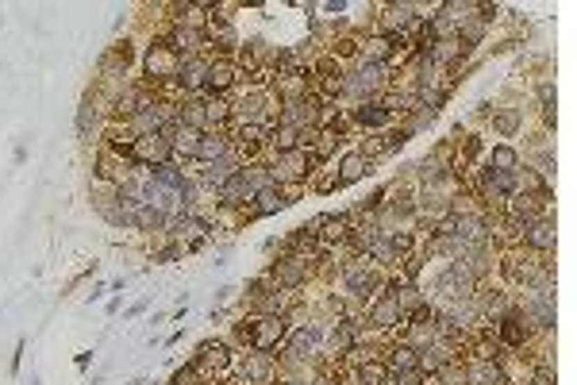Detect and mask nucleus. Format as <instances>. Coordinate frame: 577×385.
Returning a JSON list of instances; mask_svg holds the SVG:
<instances>
[{"label": "nucleus", "instance_id": "12", "mask_svg": "<svg viewBox=\"0 0 577 385\" xmlns=\"http://www.w3.org/2000/svg\"><path fill=\"white\" fill-rule=\"evenodd\" d=\"M204 85L212 92H223L235 85V66L231 62H208V74H204Z\"/></svg>", "mask_w": 577, "mask_h": 385}, {"label": "nucleus", "instance_id": "25", "mask_svg": "<svg viewBox=\"0 0 577 385\" xmlns=\"http://www.w3.org/2000/svg\"><path fill=\"white\" fill-rule=\"evenodd\" d=\"M173 142V151L177 154H189V158H197V151H200V131H177V139H170Z\"/></svg>", "mask_w": 577, "mask_h": 385}, {"label": "nucleus", "instance_id": "42", "mask_svg": "<svg viewBox=\"0 0 577 385\" xmlns=\"http://www.w3.org/2000/svg\"><path fill=\"white\" fill-rule=\"evenodd\" d=\"M504 277H508V281H523V277H528V270H519L516 259H504Z\"/></svg>", "mask_w": 577, "mask_h": 385}, {"label": "nucleus", "instance_id": "49", "mask_svg": "<svg viewBox=\"0 0 577 385\" xmlns=\"http://www.w3.org/2000/svg\"><path fill=\"white\" fill-rule=\"evenodd\" d=\"M408 320H412V324H423V320H431V304H416Z\"/></svg>", "mask_w": 577, "mask_h": 385}, {"label": "nucleus", "instance_id": "20", "mask_svg": "<svg viewBox=\"0 0 577 385\" xmlns=\"http://www.w3.org/2000/svg\"><path fill=\"white\" fill-rule=\"evenodd\" d=\"M223 154H227V139H223V135H200V151H197V158L220 162Z\"/></svg>", "mask_w": 577, "mask_h": 385}, {"label": "nucleus", "instance_id": "29", "mask_svg": "<svg viewBox=\"0 0 577 385\" xmlns=\"http://www.w3.org/2000/svg\"><path fill=\"white\" fill-rule=\"evenodd\" d=\"M454 235H458V239H485V224H481L478 216H466V220H458Z\"/></svg>", "mask_w": 577, "mask_h": 385}, {"label": "nucleus", "instance_id": "37", "mask_svg": "<svg viewBox=\"0 0 577 385\" xmlns=\"http://www.w3.org/2000/svg\"><path fill=\"white\" fill-rule=\"evenodd\" d=\"M393 366L396 370H412L416 366V351H412V347H396V351H393Z\"/></svg>", "mask_w": 577, "mask_h": 385}, {"label": "nucleus", "instance_id": "32", "mask_svg": "<svg viewBox=\"0 0 577 385\" xmlns=\"http://www.w3.org/2000/svg\"><path fill=\"white\" fill-rule=\"evenodd\" d=\"M231 174H239V170H235V162H227V158H220V162H212V170H208V185H216V189H220L223 181H227Z\"/></svg>", "mask_w": 577, "mask_h": 385}, {"label": "nucleus", "instance_id": "33", "mask_svg": "<svg viewBox=\"0 0 577 385\" xmlns=\"http://www.w3.org/2000/svg\"><path fill=\"white\" fill-rule=\"evenodd\" d=\"M435 374H439V382H443V385H466V370L454 366V362H443Z\"/></svg>", "mask_w": 577, "mask_h": 385}, {"label": "nucleus", "instance_id": "54", "mask_svg": "<svg viewBox=\"0 0 577 385\" xmlns=\"http://www.w3.org/2000/svg\"><path fill=\"white\" fill-rule=\"evenodd\" d=\"M316 385H323V382H316Z\"/></svg>", "mask_w": 577, "mask_h": 385}, {"label": "nucleus", "instance_id": "17", "mask_svg": "<svg viewBox=\"0 0 577 385\" xmlns=\"http://www.w3.org/2000/svg\"><path fill=\"white\" fill-rule=\"evenodd\" d=\"M496 331H501V339L512 343V347H523V339H528V324H523L519 316H504L501 324H496Z\"/></svg>", "mask_w": 577, "mask_h": 385}, {"label": "nucleus", "instance_id": "45", "mask_svg": "<svg viewBox=\"0 0 577 385\" xmlns=\"http://www.w3.org/2000/svg\"><path fill=\"white\" fill-rule=\"evenodd\" d=\"M204 116L212 120V124H223V120H227V104H208Z\"/></svg>", "mask_w": 577, "mask_h": 385}, {"label": "nucleus", "instance_id": "3", "mask_svg": "<svg viewBox=\"0 0 577 385\" xmlns=\"http://www.w3.org/2000/svg\"><path fill=\"white\" fill-rule=\"evenodd\" d=\"M312 166H316V154H308L304 147H297V151H285V154H281L273 174L285 177V181H300L304 174H312Z\"/></svg>", "mask_w": 577, "mask_h": 385}, {"label": "nucleus", "instance_id": "2", "mask_svg": "<svg viewBox=\"0 0 577 385\" xmlns=\"http://www.w3.org/2000/svg\"><path fill=\"white\" fill-rule=\"evenodd\" d=\"M173 154V142L165 139L162 131L158 135H139L131 142V158L135 162H147V166H165V158Z\"/></svg>", "mask_w": 577, "mask_h": 385}, {"label": "nucleus", "instance_id": "9", "mask_svg": "<svg viewBox=\"0 0 577 385\" xmlns=\"http://www.w3.org/2000/svg\"><path fill=\"white\" fill-rule=\"evenodd\" d=\"M466 385H504L501 366H496V362H489V359H478L470 370H466Z\"/></svg>", "mask_w": 577, "mask_h": 385}, {"label": "nucleus", "instance_id": "53", "mask_svg": "<svg viewBox=\"0 0 577 385\" xmlns=\"http://www.w3.org/2000/svg\"><path fill=\"white\" fill-rule=\"evenodd\" d=\"M277 385H300V382H277Z\"/></svg>", "mask_w": 577, "mask_h": 385}, {"label": "nucleus", "instance_id": "24", "mask_svg": "<svg viewBox=\"0 0 577 385\" xmlns=\"http://www.w3.org/2000/svg\"><path fill=\"white\" fill-rule=\"evenodd\" d=\"M358 382L362 385H389V370L381 362H362L358 366Z\"/></svg>", "mask_w": 577, "mask_h": 385}, {"label": "nucleus", "instance_id": "35", "mask_svg": "<svg viewBox=\"0 0 577 385\" xmlns=\"http://www.w3.org/2000/svg\"><path fill=\"white\" fill-rule=\"evenodd\" d=\"M181 120H185V124H193V131H197V127L208 120V116H204V104H197V101L185 104V108H181Z\"/></svg>", "mask_w": 577, "mask_h": 385}, {"label": "nucleus", "instance_id": "15", "mask_svg": "<svg viewBox=\"0 0 577 385\" xmlns=\"http://www.w3.org/2000/svg\"><path fill=\"white\" fill-rule=\"evenodd\" d=\"M523 239H528L535 251H551L554 247V224H546V220H539V224L523 227Z\"/></svg>", "mask_w": 577, "mask_h": 385}, {"label": "nucleus", "instance_id": "1", "mask_svg": "<svg viewBox=\"0 0 577 385\" xmlns=\"http://www.w3.org/2000/svg\"><path fill=\"white\" fill-rule=\"evenodd\" d=\"M285 331H288L285 316H262V320H254V324H250L247 343L254 347V351H273V347L285 339Z\"/></svg>", "mask_w": 577, "mask_h": 385}, {"label": "nucleus", "instance_id": "30", "mask_svg": "<svg viewBox=\"0 0 577 385\" xmlns=\"http://www.w3.org/2000/svg\"><path fill=\"white\" fill-rule=\"evenodd\" d=\"M493 127H496L501 135H516V131H519V112H516V108L496 112V116H493Z\"/></svg>", "mask_w": 577, "mask_h": 385}, {"label": "nucleus", "instance_id": "10", "mask_svg": "<svg viewBox=\"0 0 577 385\" xmlns=\"http://www.w3.org/2000/svg\"><path fill=\"white\" fill-rule=\"evenodd\" d=\"M312 120H316V104L308 101V97H304V101H288L285 112H281V124H285L288 131H293V127H300V124H312Z\"/></svg>", "mask_w": 577, "mask_h": 385}, {"label": "nucleus", "instance_id": "51", "mask_svg": "<svg viewBox=\"0 0 577 385\" xmlns=\"http://www.w3.org/2000/svg\"><path fill=\"white\" fill-rule=\"evenodd\" d=\"M539 101H543L546 112H551V104H554V85H539Z\"/></svg>", "mask_w": 577, "mask_h": 385}, {"label": "nucleus", "instance_id": "18", "mask_svg": "<svg viewBox=\"0 0 577 385\" xmlns=\"http://www.w3.org/2000/svg\"><path fill=\"white\" fill-rule=\"evenodd\" d=\"M528 316L535 320V327H551V324H554V304H551V297H546V293L531 297V301H528Z\"/></svg>", "mask_w": 577, "mask_h": 385}, {"label": "nucleus", "instance_id": "40", "mask_svg": "<svg viewBox=\"0 0 577 385\" xmlns=\"http://www.w3.org/2000/svg\"><path fill=\"white\" fill-rule=\"evenodd\" d=\"M416 362H420L423 370H439V366H443V351H423Z\"/></svg>", "mask_w": 577, "mask_h": 385}, {"label": "nucleus", "instance_id": "44", "mask_svg": "<svg viewBox=\"0 0 577 385\" xmlns=\"http://www.w3.org/2000/svg\"><path fill=\"white\" fill-rule=\"evenodd\" d=\"M331 343H335V347H346V343H350V324H339L335 331H331Z\"/></svg>", "mask_w": 577, "mask_h": 385}, {"label": "nucleus", "instance_id": "4", "mask_svg": "<svg viewBox=\"0 0 577 385\" xmlns=\"http://www.w3.org/2000/svg\"><path fill=\"white\" fill-rule=\"evenodd\" d=\"M177 69H181V58H177L170 47H150V54H147V74L150 77H177Z\"/></svg>", "mask_w": 577, "mask_h": 385}, {"label": "nucleus", "instance_id": "26", "mask_svg": "<svg viewBox=\"0 0 577 385\" xmlns=\"http://www.w3.org/2000/svg\"><path fill=\"white\" fill-rule=\"evenodd\" d=\"M516 151L512 147H493V162H489V170H501V174H512L516 170Z\"/></svg>", "mask_w": 577, "mask_h": 385}, {"label": "nucleus", "instance_id": "48", "mask_svg": "<svg viewBox=\"0 0 577 385\" xmlns=\"http://www.w3.org/2000/svg\"><path fill=\"white\" fill-rule=\"evenodd\" d=\"M454 227H458V220H454V216H443V220H439V235H443V239H450Z\"/></svg>", "mask_w": 577, "mask_h": 385}, {"label": "nucleus", "instance_id": "46", "mask_svg": "<svg viewBox=\"0 0 577 385\" xmlns=\"http://www.w3.org/2000/svg\"><path fill=\"white\" fill-rule=\"evenodd\" d=\"M389 51H393V47H389V39H373V42H370V54H373V58H385Z\"/></svg>", "mask_w": 577, "mask_h": 385}, {"label": "nucleus", "instance_id": "6", "mask_svg": "<svg viewBox=\"0 0 577 385\" xmlns=\"http://www.w3.org/2000/svg\"><path fill=\"white\" fill-rule=\"evenodd\" d=\"M343 281H346V289H350L355 297H370V289L377 285V274H373L370 266H362V262H350L346 274H343Z\"/></svg>", "mask_w": 577, "mask_h": 385}, {"label": "nucleus", "instance_id": "47", "mask_svg": "<svg viewBox=\"0 0 577 385\" xmlns=\"http://www.w3.org/2000/svg\"><path fill=\"white\" fill-rule=\"evenodd\" d=\"M393 385H420V374H416V370H400Z\"/></svg>", "mask_w": 577, "mask_h": 385}, {"label": "nucleus", "instance_id": "39", "mask_svg": "<svg viewBox=\"0 0 577 385\" xmlns=\"http://www.w3.org/2000/svg\"><path fill=\"white\" fill-rule=\"evenodd\" d=\"M170 385H200V370H197V366H185V370H177Z\"/></svg>", "mask_w": 577, "mask_h": 385}, {"label": "nucleus", "instance_id": "27", "mask_svg": "<svg viewBox=\"0 0 577 385\" xmlns=\"http://www.w3.org/2000/svg\"><path fill=\"white\" fill-rule=\"evenodd\" d=\"M316 339H320V331H312V327H304V331H297V339H293V347H288V354H293V359H304V354L316 347Z\"/></svg>", "mask_w": 577, "mask_h": 385}, {"label": "nucleus", "instance_id": "5", "mask_svg": "<svg viewBox=\"0 0 577 385\" xmlns=\"http://www.w3.org/2000/svg\"><path fill=\"white\" fill-rule=\"evenodd\" d=\"M173 235H177V239H181L185 247H204L208 243V224L204 220H197V216H181L177 220V224H173Z\"/></svg>", "mask_w": 577, "mask_h": 385}, {"label": "nucleus", "instance_id": "16", "mask_svg": "<svg viewBox=\"0 0 577 385\" xmlns=\"http://www.w3.org/2000/svg\"><path fill=\"white\" fill-rule=\"evenodd\" d=\"M131 224H135V227H143V231H154V227H162V224H165V212H162V208H154V204H135Z\"/></svg>", "mask_w": 577, "mask_h": 385}, {"label": "nucleus", "instance_id": "50", "mask_svg": "<svg viewBox=\"0 0 577 385\" xmlns=\"http://www.w3.org/2000/svg\"><path fill=\"white\" fill-rule=\"evenodd\" d=\"M355 51H358V47H355L350 39H339V42H335V54H343V58H350Z\"/></svg>", "mask_w": 577, "mask_h": 385}, {"label": "nucleus", "instance_id": "38", "mask_svg": "<svg viewBox=\"0 0 577 385\" xmlns=\"http://www.w3.org/2000/svg\"><path fill=\"white\" fill-rule=\"evenodd\" d=\"M92 120H97V108H92V101H85V104H81V112H77V131L89 135Z\"/></svg>", "mask_w": 577, "mask_h": 385}, {"label": "nucleus", "instance_id": "43", "mask_svg": "<svg viewBox=\"0 0 577 385\" xmlns=\"http://www.w3.org/2000/svg\"><path fill=\"white\" fill-rule=\"evenodd\" d=\"M423 212H431V216H443V212H446L443 197H423Z\"/></svg>", "mask_w": 577, "mask_h": 385}, {"label": "nucleus", "instance_id": "21", "mask_svg": "<svg viewBox=\"0 0 577 385\" xmlns=\"http://www.w3.org/2000/svg\"><path fill=\"white\" fill-rule=\"evenodd\" d=\"M97 177H104V181H120V185H124L127 166H120V162H115L112 154H100V158H97Z\"/></svg>", "mask_w": 577, "mask_h": 385}, {"label": "nucleus", "instance_id": "34", "mask_svg": "<svg viewBox=\"0 0 577 385\" xmlns=\"http://www.w3.org/2000/svg\"><path fill=\"white\" fill-rule=\"evenodd\" d=\"M243 370H247L250 382H262V377L270 374V359H262V354H258V359H247V366Z\"/></svg>", "mask_w": 577, "mask_h": 385}, {"label": "nucleus", "instance_id": "7", "mask_svg": "<svg viewBox=\"0 0 577 385\" xmlns=\"http://www.w3.org/2000/svg\"><path fill=\"white\" fill-rule=\"evenodd\" d=\"M250 192H254V185H250V174H243V170H239V174H231L227 181L220 185V201H223V204H243Z\"/></svg>", "mask_w": 577, "mask_h": 385}, {"label": "nucleus", "instance_id": "52", "mask_svg": "<svg viewBox=\"0 0 577 385\" xmlns=\"http://www.w3.org/2000/svg\"><path fill=\"white\" fill-rule=\"evenodd\" d=\"M531 385H554V382H551V374H539V377H535V382H531Z\"/></svg>", "mask_w": 577, "mask_h": 385}, {"label": "nucleus", "instance_id": "8", "mask_svg": "<svg viewBox=\"0 0 577 385\" xmlns=\"http://www.w3.org/2000/svg\"><path fill=\"white\" fill-rule=\"evenodd\" d=\"M370 324H373V327H393V324H400V301H396V297H381V301H373Z\"/></svg>", "mask_w": 577, "mask_h": 385}, {"label": "nucleus", "instance_id": "23", "mask_svg": "<svg viewBox=\"0 0 577 385\" xmlns=\"http://www.w3.org/2000/svg\"><path fill=\"white\" fill-rule=\"evenodd\" d=\"M485 185L493 192H501V197H508L512 189H516V170L512 174H501V170H485Z\"/></svg>", "mask_w": 577, "mask_h": 385}, {"label": "nucleus", "instance_id": "14", "mask_svg": "<svg viewBox=\"0 0 577 385\" xmlns=\"http://www.w3.org/2000/svg\"><path fill=\"white\" fill-rule=\"evenodd\" d=\"M339 170H343V174H339V185H350V181H358V177L370 170V162H366L362 151H355V154H346V158L339 162Z\"/></svg>", "mask_w": 577, "mask_h": 385}, {"label": "nucleus", "instance_id": "31", "mask_svg": "<svg viewBox=\"0 0 577 385\" xmlns=\"http://www.w3.org/2000/svg\"><path fill=\"white\" fill-rule=\"evenodd\" d=\"M462 54H466V51H462V42H435V47H431V58H435V62H458L462 58Z\"/></svg>", "mask_w": 577, "mask_h": 385}, {"label": "nucleus", "instance_id": "41", "mask_svg": "<svg viewBox=\"0 0 577 385\" xmlns=\"http://www.w3.org/2000/svg\"><path fill=\"white\" fill-rule=\"evenodd\" d=\"M408 251H412V235H408V231H396V235H393V254H408Z\"/></svg>", "mask_w": 577, "mask_h": 385}, {"label": "nucleus", "instance_id": "28", "mask_svg": "<svg viewBox=\"0 0 577 385\" xmlns=\"http://www.w3.org/2000/svg\"><path fill=\"white\" fill-rule=\"evenodd\" d=\"M355 120H358L362 127H381V124L389 120V112H385V108H377V104H362V108L355 112Z\"/></svg>", "mask_w": 577, "mask_h": 385}, {"label": "nucleus", "instance_id": "22", "mask_svg": "<svg viewBox=\"0 0 577 385\" xmlns=\"http://www.w3.org/2000/svg\"><path fill=\"white\" fill-rule=\"evenodd\" d=\"M200 362H204V366H212V370H223V366H227V347L212 343V339H208V343H200Z\"/></svg>", "mask_w": 577, "mask_h": 385}, {"label": "nucleus", "instance_id": "19", "mask_svg": "<svg viewBox=\"0 0 577 385\" xmlns=\"http://www.w3.org/2000/svg\"><path fill=\"white\" fill-rule=\"evenodd\" d=\"M135 127H139V135H158L162 131V112H158V104H147V108L135 112Z\"/></svg>", "mask_w": 577, "mask_h": 385}, {"label": "nucleus", "instance_id": "13", "mask_svg": "<svg viewBox=\"0 0 577 385\" xmlns=\"http://www.w3.org/2000/svg\"><path fill=\"white\" fill-rule=\"evenodd\" d=\"M285 197H281V192L277 189H262V192H258V204H250V208H247V216L250 220H254V216H270V212H277V208H285Z\"/></svg>", "mask_w": 577, "mask_h": 385}, {"label": "nucleus", "instance_id": "11", "mask_svg": "<svg viewBox=\"0 0 577 385\" xmlns=\"http://www.w3.org/2000/svg\"><path fill=\"white\" fill-rule=\"evenodd\" d=\"M273 277H277V285H285V289H297V285L304 281V259L273 262Z\"/></svg>", "mask_w": 577, "mask_h": 385}, {"label": "nucleus", "instance_id": "36", "mask_svg": "<svg viewBox=\"0 0 577 385\" xmlns=\"http://www.w3.org/2000/svg\"><path fill=\"white\" fill-rule=\"evenodd\" d=\"M408 24V8H389L385 16H381V27L385 31H393V27H404Z\"/></svg>", "mask_w": 577, "mask_h": 385}]
</instances>
